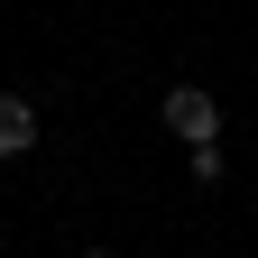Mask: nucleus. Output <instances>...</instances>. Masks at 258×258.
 Wrapping results in <instances>:
<instances>
[{
  "label": "nucleus",
  "mask_w": 258,
  "mask_h": 258,
  "mask_svg": "<svg viewBox=\"0 0 258 258\" xmlns=\"http://www.w3.org/2000/svg\"><path fill=\"white\" fill-rule=\"evenodd\" d=\"M28 148H37V102L28 92H0V166H19Z\"/></svg>",
  "instance_id": "obj_2"
},
{
  "label": "nucleus",
  "mask_w": 258,
  "mask_h": 258,
  "mask_svg": "<svg viewBox=\"0 0 258 258\" xmlns=\"http://www.w3.org/2000/svg\"><path fill=\"white\" fill-rule=\"evenodd\" d=\"M83 258H111V249H83Z\"/></svg>",
  "instance_id": "obj_3"
},
{
  "label": "nucleus",
  "mask_w": 258,
  "mask_h": 258,
  "mask_svg": "<svg viewBox=\"0 0 258 258\" xmlns=\"http://www.w3.org/2000/svg\"><path fill=\"white\" fill-rule=\"evenodd\" d=\"M157 120H166L184 148H221V102H212V83H175L166 102H157Z\"/></svg>",
  "instance_id": "obj_1"
}]
</instances>
